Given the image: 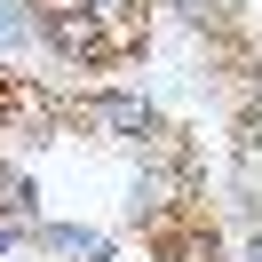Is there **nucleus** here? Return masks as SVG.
Masks as SVG:
<instances>
[{"instance_id":"obj_1","label":"nucleus","mask_w":262,"mask_h":262,"mask_svg":"<svg viewBox=\"0 0 262 262\" xmlns=\"http://www.w3.org/2000/svg\"><path fill=\"white\" fill-rule=\"evenodd\" d=\"M24 40H32V8L24 0H0V56H16Z\"/></svg>"}]
</instances>
